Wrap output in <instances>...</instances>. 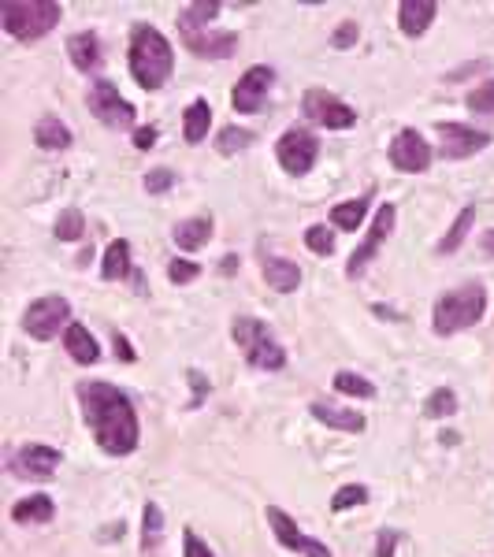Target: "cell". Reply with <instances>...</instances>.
<instances>
[{"instance_id":"obj_41","label":"cell","mask_w":494,"mask_h":557,"mask_svg":"<svg viewBox=\"0 0 494 557\" xmlns=\"http://www.w3.org/2000/svg\"><path fill=\"white\" fill-rule=\"evenodd\" d=\"M394 546H398V532H383L376 535V557H394Z\"/></svg>"},{"instance_id":"obj_28","label":"cell","mask_w":494,"mask_h":557,"mask_svg":"<svg viewBox=\"0 0 494 557\" xmlns=\"http://www.w3.org/2000/svg\"><path fill=\"white\" fill-rule=\"evenodd\" d=\"M34 145H38V149H49V153H60V149L71 145V130H67V123H60L56 116H45V119H38V127H34Z\"/></svg>"},{"instance_id":"obj_29","label":"cell","mask_w":494,"mask_h":557,"mask_svg":"<svg viewBox=\"0 0 494 557\" xmlns=\"http://www.w3.org/2000/svg\"><path fill=\"white\" fill-rule=\"evenodd\" d=\"M160 539H164V509L156 502H145L142 509V550L145 557H153L160 550Z\"/></svg>"},{"instance_id":"obj_19","label":"cell","mask_w":494,"mask_h":557,"mask_svg":"<svg viewBox=\"0 0 494 557\" xmlns=\"http://www.w3.org/2000/svg\"><path fill=\"white\" fill-rule=\"evenodd\" d=\"M260 275L275 294H294L301 286V268L294 260L279 257V253H260Z\"/></svg>"},{"instance_id":"obj_24","label":"cell","mask_w":494,"mask_h":557,"mask_svg":"<svg viewBox=\"0 0 494 557\" xmlns=\"http://www.w3.org/2000/svg\"><path fill=\"white\" fill-rule=\"evenodd\" d=\"M56 517V502L49 494H30V498H19L12 506V520L15 524H49Z\"/></svg>"},{"instance_id":"obj_27","label":"cell","mask_w":494,"mask_h":557,"mask_svg":"<svg viewBox=\"0 0 494 557\" xmlns=\"http://www.w3.org/2000/svg\"><path fill=\"white\" fill-rule=\"evenodd\" d=\"M472 223H476V208H472V205L461 208V212H457V220L450 223V231H446L439 242H435V253H439V257H450V253H457V249L465 246V238H468V231H472Z\"/></svg>"},{"instance_id":"obj_43","label":"cell","mask_w":494,"mask_h":557,"mask_svg":"<svg viewBox=\"0 0 494 557\" xmlns=\"http://www.w3.org/2000/svg\"><path fill=\"white\" fill-rule=\"evenodd\" d=\"M112 342H116V346H112V350H116V357H119V361H138V353H134V350H130V342H127V338H123V335H116V338H112Z\"/></svg>"},{"instance_id":"obj_40","label":"cell","mask_w":494,"mask_h":557,"mask_svg":"<svg viewBox=\"0 0 494 557\" xmlns=\"http://www.w3.org/2000/svg\"><path fill=\"white\" fill-rule=\"evenodd\" d=\"M182 557H216V550L194 528H182Z\"/></svg>"},{"instance_id":"obj_16","label":"cell","mask_w":494,"mask_h":557,"mask_svg":"<svg viewBox=\"0 0 494 557\" xmlns=\"http://www.w3.org/2000/svg\"><path fill=\"white\" fill-rule=\"evenodd\" d=\"M179 38L194 56H205V60H227L238 49V34L234 30H194V26H179Z\"/></svg>"},{"instance_id":"obj_44","label":"cell","mask_w":494,"mask_h":557,"mask_svg":"<svg viewBox=\"0 0 494 557\" xmlns=\"http://www.w3.org/2000/svg\"><path fill=\"white\" fill-rule=\"evenodd\" d=\"M190 383H194V405H201V398H205L208 383L201 379V372H197V368H190Z\"/></svg>"},{"instance_id":"obj_42","label":"cell","mask_w":494,"mask_h":557,"mask_svg":"<svg viewBox=\"0 0 494 557\" xmlns=\"http://www.w3.org/2000/svg\"><path fill=\"white\" fill-rule=\"evenodd\" d=\"M130 142H134V149H153V145H156V127H138L134 134H130Z\"/></svg>"},{"instance_id":"obj_35","label":"cell","mask_w":494,"mask_h":557,"mask_svg":"<svg viewBox=\"0 0 494 557\" xmlns=\"http://www.w3.org/2000/svg\"><path fill=\"white\" fill-rule=\"evenodd\" d=\"M305 246H309V253H316V257H331V253H335V231H331L327 223H312L309 231H305Z\"/></svg>"},{"instance_id":"obj_7","label":"cell","mask_w":494,"mask_h":557,"mask_svg":"<svg viewBox=\"0 0 494 557\" xmlns=\"http://www.w3.org/2000/svg\"><path fill=\"white\" fill-rule=\"evenodd\" d=\"M301 112H305L309 123H316V127H324V130L357 127V112H353V104H346L338 93H331V90H320V86L305 90V97H301Z\"/></svg>"},{"instance_id":"obj_1","label":"cell","mask_w":494,"mask_h":557,"mask_svg":"<svg viewBox=\"0 0 494 557\" xmlns=\"http://www.w3.org/2000/svg\"><path fill=\"white\" fill-rule=\"evenodd\" d=\"M78 402H82V420L90 424L93 442L101 446L108 457H130L142 442V424H138V409L116 383L104 379H82L75 387Z\"/></svg>"},{"instance_id":"obj_25","label":"cell","mask_w":494,"mask_h":557,"mask_svg":"<svg viewBox=\"0 0 494 557\" xmlns=\"http://www.w3.org/2000/svg\"><path fill=\"white\" fill-rule=\"evenodd\" d=\"M130 272H134V264H130V242H127V238H116L112 246L104 249L101 275L108 279V283H123Z\"/></svg>"},{"instance_id":"obj_2","label":"cell","mask_w":494,"mask_h":557,"mask_svg":"<svg viewBox=\"0 0 494 557\" xmlns=\"http://www.w3.org/2000/svg\"><path fill=\"white\" fill-rule=\"evenodd\" d=\"M127 64H130L134 82H138L145 93H156L168 86L171 71H175V49H171V41L164 38L153 23H134V30H130Z\"/></svg>"},{"instance_id":"obj_18","label":"cell","mask_w":494,"mask_h":557,"mask_svg":"<svg viewBox=\"0 0 494 557\" xmlns=\"http://www.w3.org/2000/svg\"><path fill=\"white\" fill-rule=\"evenodd\" d=\"M67 56H71V64H75L82 75H101L104 49H101V38H97L93 30L71 34V38H67Z\"/></svg>"},{"instance_id":"obj_45","label":"cell","mask_w":494,"mask_h":557,"mask_svg":"<svg viewBox=\"0 0 494 557\" xmlns=\"http://www.w3.org/2000/svg\"><path fill=\"white\" fill-rule=\"evenodd\" d=\"M480 249L487 253V257H494V227H491V231L480 234Z\"/></svg>"},{"instance_id":"obj_6","label":"cell","mask_w":494,"mask_h":557,"mask_svg":"<svg viewBox=\"0 0 494 557\" xmlns=\"http://www.w3.org/2000/svg\"><path fill=\"white\" fill-rule=\"evenodd\" d=\"M71 324H75V320H71V301L60 298V294L30 301L23 312V331L34 338V342H52V338L60 335V331H67Z\"/></svg>"},{"instance_id":"obj_30","label":"cell","mask_w":494,"mask_h":557,"mask_svg":"<svg viewBox=\"0 0 494 557\" xmlns=\"http://www.w3.org/2000/svg\"><path fill=\"white\" fill-rule=\"evenodd\" d=\"M52 234L60 238V242H78L82 234H86V216H82V208H64L56 223H52Z\"/></svg>"},{"instance_id":"obj_8","label":"cell","mask_w":494,"mask_h":557,"mask_svg":"<svg viewBox=\"0 0 494 557\" xmlns=\"http://www.w3.org/2000/svg\"><path fill=\"white\" fill-rule=\"evenodd\" d=\"M316 156H320V138L312 134L309 127H290L283 130V138L275 142V160H279V168L286 175H309L312 164H316Z\"/></svg>"},{"instance_id":"obj_15","label":"cell","mask_w":494,"mask_h":557,"mask_svg":"<svg viewBox=\"0 0 494 557\" xmlns=\"http://www.w3.org/2000/svg\"><path fill=\"white\" fill-rule=\"evenodd\" d=\"M491 145V134L487 130H476L468 123H442L439 127V153L442 160H468V156L483 153Z\"/></svg>"},{"instance_id":"obj_31","label":"cell","mask_w":494,"mask_h":557,"mask_svg":"<svg viewBox=\"0 0 494 557\" xmlns=\"http://www.w3.org/2000/svg\"><path fill=\"white\" fill-rule=\"evenodd\" d=\"M335 390L338 394H346V398H364V402L376 398V383L357 376V372H335Z\"/></svg>"},{"instance_id":"obj_13","label":"cell","mask_w":494,"mask_h":557,"mask_svg":"<svg viewBox=\"0 0 494 557\" xmlns=\"http://www.w3.org/2000/svg\"><path fill=\"white\" fill-rule=\"evenodd\" d=\"M390 164L402 175H424L431 168V145L416 127H402L390 138Z\"/></svg>"},{"instance_id":"obj_5","label":"cell","mask_w":494,"mask_h":557,"mask_svg":"<svg viewBox=\"0 0 494 557\" xmlns=\"http://www.w3.org/2000/svg\"><path fill=\"white\" fill-rule=\"evenodd\" d=\"M64 19V8L56 0H0V26L23 45H34L52 34Z\"/></svg>"},{"instance_id":"obj_33","label":"cell","mask_w":494,"mask_h":557,"mask_svg":"<svg viewBox=\"0 0 494 557\" xmlns=\"http://www.w3.org/2000/svg\"><path fill=\"white\" fill-rule=\"evenodd\" d=\"M249 145H253V130H246V127H223L220 134H216V149H220L223 156L242 153Z\"/></svg>"},{"instance_id":"obj_21","label":"cell","mask_w":494,"mask_h":557,"mask_svg":"<svg viewBox=\"0 0 494 557\" xmlns=\"http://www.w3.org/2000/svg\"><path fill=\"white\" fill-rule=\"evenodd\" d=\"M216 234V223L212 216H190L171 227V242L182 249V253H197L201 246H208V238Z\"/></svg>"},{"instance_id":"obj_12","label":"cell","mask_w":494,"mask_h":557,"mask_svg":"<svg viewBox=\"0 0 494 557\" xmlns=\"http://www.w3.org/2000/svg\"><path fill=\"white\" fill-rule=\"evenodd\" d=\"M60 461H64L60 450L41 446V442H30V446H19V450L8 457V472L19 476V480H26V483H45V480L56 476Z\"/></svg>"},{"instance_id":"obj_4","label":"cell","mask_w":494,"mask_h":557,"mask_svg":"<svg viewBox=\"0 0 494 557\" xmlns=\"http://www.w3.org/2000/svg\"><path fill=\"white\" fill-rule=\"evenodd\" d=\"M231 338H234V346L242 350L249 368H257V372H283L286 368L283 342H279L272 327L264 324V320H257V316L238 312L231 320Z\"/></svg>"},{"instance_id":"obj_32","label":"cell","mask_w":494,"mask_h":557,"mask_svg":"<svg viewBox=\"0 0 494 557\" xmlns=\"http://www.w3.org/2000/svg\"><path fill=\"white\" fill-rule=\"evenodd\" d=\"M457 413V394L450 387H435L424 398V416H431V420H446V416Z\"/></svg>"},{"instance_id":"obj_3","label":"cell","mask_w":494,"mask_h":557,"mask_svg":"<svg viewBox=\"0 0 494 557\" xmlns=\"http://www.w3.org/2000/svg\"><path fill=\"white\" fill-rule=\"evenodd\" d=\"M483 316H487V286L461 283L435 298V305H431V331L439 338H454L480 324Z\"/></svg>"},{"instance_id":"obj_36","label":"cell","mask_w":494,"mask_h":557,"mask_svg":"<svg viewBox=\"0 0 494 557\" xmlns=\"http://www.w3.org/2000/svg\"><path fill=\"white\" fill-rule=\"evenodd\" d=\"M465 104H468V112H476V116H494V78H487L480 86H472Z\"/></svg>"},{"instance_id":"obj_10","label":"cell","mask_w":494,"mask_h":557,"mask_svg":"<svg viewBox=\"0 0 494 557\" xmlns=\"http://www.w3.org/2000/svg\"><path fill=\"white\" fill-rule=\"evenodd\" d=\"M394 223H398V205L383 201V205L376 208V220H372V227L364 234V242L353 249L350 260H346V275H350V279H361V275L368 272V264L379 257V249H383V242L390 238Z\"/></svg>"},{"instance_id":"obj_22","label":"cell","mask_w":494,"mask_h":557,"mask_svg":"<svg viewBox=\"0 0 494 557\" xmlns=\"http://www.w3.org/2000/svg\"><path fill=\"white\" fill-rule=\"evenodd\" d=\"M64 350L75 364H97L101 361V346L86 324H71L64 331Z\"/></svg>"},{"instance_id":"obj_14","label":"cell","mask_w":494,"mask_h":557,"mask_svg":"<svg viewBox=\"0 0 494 557\" xmlns=\"http://www.w3.org/2000/svg\"><path fill=\"white\" fill-rule=\"evenodd\" d=\"M275 86V71L268 64H253L246 71V75L234 82L231 90V108L238 112V116H253V112H260L264 108V101H268V90Z\"/></svg>"},{"instance_id":"obj_37","label":"cell","mask_w":494,"mask_h":557,"mask_svg":"<svg viewBox=\"0 0 494 557\" xmlns=\"http://www.w3.org/2000/svg\"><path fill=\"white\" fill-rule=\"evenodd\" d=\"M168 279L175 286H190L194 279H201V264H197V260H186V257H171L168 260Z\"/></svg>"},{"instance_id":"obj_26","label":"cell","mask_w":494,"mask_h":557,"mask_svg":"<svg viewBox=\"0 0 494 557\" xmlns=\"http://www.w3.org/2000/svg\"><path fill=\"white\" fill-rule=\"evenodd\" d=\"M368 208H372V194H361V197H350V201H338L331 208V223H335L338 231H357L368 216Z\"/></svg>"},{"instance_id":"obj_17","label":"cell","mask_w":494,"mask_h":557,"mask_svg":"<svg viewBox=\"0 0 494 557\" xmlns=\"http://www.w3.org/2000/svg\"><path fill=\"white\" fill-rule=\"evenodd\" d=\"M312 420H320L327 431H342V435H361L364 428H368V420H364L357 409H350V405H338V402H324V398H316V402L309 405Z\"/></svg>"},{"instance_id":"obj_39","label":"cell","mask_w":494,"mask_h":557,"mask_svg":"<svg viewBox=\"0 0 494 557\" xmlns=\"http://www.w3.org/2000/svg\"><path fill=\"white\" fill-rule=\"evenodd\" d=\"M175 182H179V175H175L171 168H153L149 175H145V194H153V197L168 194Z\"/></svg>"},{"instance_id":"obj_38","label":"cell","mask_w":494,"mask_h":557,"mask_svg":"<svg viewBox=\"0 0 494 557\" xmlns=\"http://www.w3.org/2000/svg\"><path fill=\"white\" fill-rule=\"evenodd\" d=\"M357 38H361V26H357V19H342V23L335 26V34H331V45H335L338 52H346L357 45Z\"/></svg>"},{"instance_id":"obj_34","label":"cell","mask_w":494,"mask_h":557,"mask_svg":"<svg viewBox=\"0 0 494 557\" xmlns=\"http://www.w3.org/2000/svg\"><path fill=\"white\" fill-rule=\"evenodd\" d=\"M368 502V487L364 483H346L331 494V513H346V509H357Z\"/></svg>"},{"instance_id":"obj_20","label":"cell","mask_w":494,"mask_h":557,"mask_svg":"<svg viewBox=\"0 0 494 557\" xmlns=\"http://www.w3.org/2000/svg\"><path fill=\"white\" fill-rule=\"evenodd\" d=\"M435 15H439V4L435 0H402L398 4V30H402L405 38H424L435 23Z\"/></svg>"},{"instance_id":"obj_11","label":"cell","mask_w":494,"mask_h":557,"mask_svg":"<svg viewBox=\"0 0 494 557\" xmlns=\"http://www.w3.org/2000/svg\"><path fill=\"white\" fill-rule=\"evenodd\" d=\"M264 520H268V528L275 532L279 546H283V550H290V554H301V557H335L331 550H327V543H320V539H312V535L301 532L298 520L290 517L286 509L268 506V509H264Z\"/></svg>"},{"instance_id":"obj_23","label":"cell","mask_w":494,"mask_h":557,"mask_svg":"<svg viewBox=\"0 0 494 557\" xmlns=\"http://www.w3.org/2000/svg\"><path fill=\"white\" fill-rule=\"evenodd\" d=\"M208 130H212V104L205 97H194L182 112V138L190 145H201L208 138Z\"/></svg>"},{"instance_id":"obj_46","label":"cell","mask_w":494,"mask_h":557,"mask_svg":"<svg viewBox=\"0 0 494 557\" xmlns=\"http://www.w3.org/2000/svg\"><path fill=\"white\" fill-rule=\"evenodd\" d=\"M234 268H238V257H227V260H223V275H231Z\"/></svg>"},{"instance_id":"obj_9","label":"cell","mask_w":494,"mask_h":557,"mask_svg":"<svg viewBox=\"0 0 494 557\" xmlns=\"http://www.w3.org/2000/svg\"><path fill=\"white\" fill-rule=\"evenodd\" d=\"M86 104H90V112L101 119L108 130H138L134 127V104H130L108 78H97V82H93L90 93H86Z\"/></svg>"}]
</instances>
